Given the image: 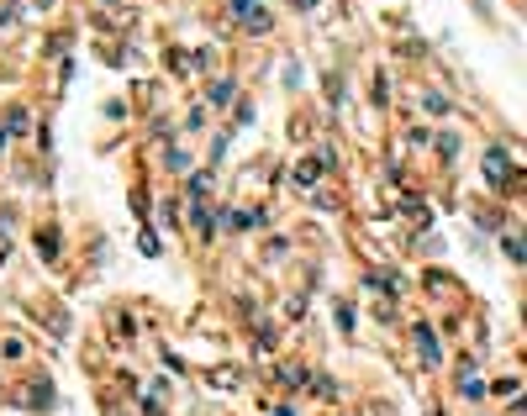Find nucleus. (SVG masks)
<instances>
[{
  "mask_svg": "<svg viewBox=\"0 0 527 416\" xmlns=\"http://www.w3.org/2000/svg\"><path fill=\"white\" fill-rule=\"evenodd\" d=\"M459 153V137L454 132H438V158H454Z\"/></svg>",
  "mask_w": 527,
  "mask_h": 416,
  "instance_id": "nucleus-7",
  "label": "nucleus"
},
{
  "mask_svg": "<svg viewBox=\"0 0 527 416\" xmlns=\"http://www.w3.org/2000/svg\"><path fill=\"white\" fill-rule=\"evenodd\" d=\"M169 169H174V174H190V153H185V148H169Z\"/></svg>",
  "mask_w": 527,
  "mask_h": 416,
  "instance_id": "nucleus-6",
  "label": "nucleus"
},
{
  "mask_svg": "<svg viewBox=\"0 0 527 416\" xmlns=\"http://www.w3.org/2000/svg\"><path fill=\"white\" fill-rule=\"evenodd\" d=\"M206 127V106H190V116H185V132H201Z\"/></svg>",
  "mask_w": 527,
  "mask_h": 416,
  "instance_id": "nucleus-9",
  "label": "nucleus"
},
{
  "mask_svg": "<svg viewBox=\"0 0 527 416\" xmlns=\"http://www.w3.org/2000/svg\"><path fill=\"white\" fill-rule=\"evenodd\" d=\"M275 416H296V411H290V406H280V411H275Z\"/></svg>",
  "mask_w": 527,
  "mask_h": 416,
  "instance_id": "nucleus-12",
  "label": "nucleus"
},
{
  "mask_svg": "<svg viewBox=\"0 0 527 416\" xmlns=\"http://www.w3.org/2000/svg\"><path fill=\"white\" fill-rule=\"evenodd\" d=\"M32 127V116H26V111H11V116H6V132H26Z\"/></svg>",
  "mask_w": 527,
  "mask_h": 416,
  "instance_id": "nucleus-8",
  "label": "nucleus"
},
{
  "mask_svg": "<svg viewBox=\"0 0 527 416\" xmlns=\"http://www.w3.org/2000/svg\"><path fill=\"white\" fill-rule=\"evenodd\" d=\"M411 337H417V348H422V358H427L432 369L443 364V348H438V337H432V327H411Z\"/></svg>",
  "mask_w": 527,
  "mask_h": 416,
  "instance_id": "nucleus-2",
  "label": "nucleus"
},
{
  "mask_svg": "<svg viewBox=\"0 0 527 416\" xmlns=\"http://www.w3.org/2000/svg\"><path fill=\"white\" fill-rule=\"evenodd\" d=\"M306 201H312L316 211H333V195H327V190H312V195H306Z\"/></svg>",
  "mask_w": 527,
  "mask_h": 416,
  "instance_id": "nucleus-11",
  "label": "nucleus"
},
{
  "mask_svg": "<svg viewBox=\"0 0 527 416\" xmlns=\"http://www.w3.org/2000/svg\"><path fill=\"white\" fill-rule=\"evenodd\" d=\"M206 190H211V174H190V201H195V206L206 201Z\"/></svg>",
  "mask_w": 527,
  "mask_h": 416,
  "instance_id": "nucleus-5",
  "label": "nucleus"
},
{
  "mask_svg": "<svg viewBox=\"0 0 527 416\" xmlns=\"http://www.w3.org/2000/svg\"><path fill=\"white\" fill-rule=\"evenodd\" d=\"M506 179H517V164H512V153L496 143L491 153H485V185H496V190H501Z\"/></svg>",
  "mask_w": 527,
  "mask_h": 416,
  "instance_id": "nucleus-1",
  "label": "nucleus"
},
{
  "mask_svg": "<svg viewBox=\"0 0 527 416\" xmlns=\"http://www.w3.org/2000/svg\"><path fill=\"white\" fill-rule=\"evenodd\" d=\"M422 106H427L432 116H448V111H454V106H448V95H438V90H432V95H422Z\"/></svg>",
  "mask_w": 527,
  "mask_h": 416,
  "instance_id": "nucleus-4",
  "label": "nucleus"
},
{
  "mask_svg": "<svg viewBox=\"0 0 527 416\" xmlns=\"http://www.w3.org/2000/svg\"><path fill=\"white\" fill-rule=\"evenodd\" d=\"M232 100H238V84H232V79H216L211 84V106H232Z\"/></svg>",
  "mask_w": 527,
  "mask_h": 416,
  "instance_id": "nucleus-3",
  "label": "nucleus"
},
{
  "mask_svg": "<svg viewBox=\"0 0 527 416\" xmlns=\"http://www.w3.org/2000/svg\"><path fill=\"white\" fill-rule=\"evenodd\" d=\"M501 248H506V259H512V263H522V259H527V253H522V242H517V238H501Z\"/></svg>",
  "mask_w": 527,
  "mask_h": 416,
  "instance_id": "nucleus-10",
  "label": "nucleus"
}]
</instances>
